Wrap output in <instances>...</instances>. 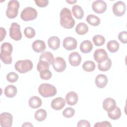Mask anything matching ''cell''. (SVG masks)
I'll return each instance as SVG.
<instances>
[{
  "mask_svg": "<svg viewBox=\"0 0 127 127\" xmlns=\"http://www.w3.org/2000/svg\"><path fill=\"white\" fill-rule=\"evenodd\" d=\"M60 24L65 29H71L75 25V21L72 16L71 11L66 7L63 8L60 12Z\"/></svg>",
  "mask_w": 127,
  "mask_h": 127,
  "instance_id": "cell-1",
  "label": "cell"
},
{
  "mask_svg": "<svg viewBox=\"0 0 127 127\" xmlns=\"http://www.w3.org/2000/svg\"><path fill=\"white\" fill-rule=\"evenodd\" d=\"M13 48L10 43L4 42L0 47V58L1 61L6 64H11L12 62V57Z\"/></svg>",
  "mask_w": 127,
  "mask_h": 127,
  "instance_id": "cell-2",
  "label": "cell"
},
{
  "mask_svg": "<svg viewBox=\"0 0 127 127\" xmlns=\"http://www.w3.org/2000/svg\"><path fill=\"white\" fill-rule=\"evenodd\" d=\"M38 92L42 97L47 98L55 96L57 93V90L54 85L45 83L39 86Z\"/></svg>",
  "mask_w": 127,
  "mask_h": 127,
  "instance_id": "cell-3",
  "label": "cell"
},
{
  "mask_svg": "<svg viewBox=\"0 0 127 127\" xmlns=\"http://www.w3.org/2000/svg\"><path fill=\"white\" fill-rule=\"evenodd\" d=\"M33 63L29 60L18 61L14 65L15 69L21 73L30 71L33 68Z\"/></svg>",
  "mask_w": 127,
  "mask_h": 127,
  "instance_id": "cell-4",
  "label": "cell"
},
{
  "mask_svg": "<svg viewBox=\"0 0 127 127\" xmlns=\"http://www.w3.org/2000/svg\"><path fill=\"white\" fill-rule=\"evenodd\" d=\"M19 7V2L16 0H10L7 4V8L6 10V15L8 18H15L18 14V10Z\"/></svg>",
  "mask_w": 127,
  "mask_h": 127,
  "instance_id": "cell-5",
  "label": "cell"
},
{
  "mask_svg": "<svg viewBox=\"0 0 127 127\" xmlns=\"http://www.w3.org/2000/svg\"><path fill=\"white\" fill-rule=\"evenodd\" d=\"M37 10L32 7H27L25 8L21 12V18L25 21L34 20L37 16Z\"/></svg>",
  "mask_w": 127,
  "mask_h": 127,
  "instance_id": "cell-6",
  "label": "cell"
},
{
  "mask_svg": "<svg viewBox=\"0 0 127 127\" xmlns=\"http://www.w3.org/2000/svg\"><path fill=\"white\" fill-rule=\"evenodd\" d=\"M9 36L11 38L15 41H19L22 38V33L20 31V26L16 22L11 24L9 28Z\"/></svg>",
  "mask_w": 127,
  "mask_h": 127,
  "instance_id": "cell-7",
  "label": "cell"
},
{
  "mask_svg": "<svg viewBox=\"0 0 127 127\" xmlns=\"http://www.w3.org/2000/svg\"><path fill=\"white\" fill-rule=\"evenodd\" d=\"M53 67L55 70L58 72L64 71L66 66V64L65 60L62 57H57L54 59L52 64Z\"/></svg>",
  "mask_w": 127,
  "mask_h": 127,
  "instance_id": "cell-8",
  "label": "cell"
},
{
  "mask_svg": "<svg viewBox=\"0 0 127 127\" xmlns=\"http://www.w3.org/2000/svg\"><path fill=\"white\" fill-rule=\"evenodd\" d=\"M12 115L7 112L2 113L0 115V125L2 127H10L12 124Z\"/></svg>",
  "mask_w": 127,
  "mask_h": 127,
  "instance_id": "cell-9",
  "label": "cell"
},
{
  "mask_svg": "<svg viewBox=\"0 0 127 127\" xmlns=\"http://www.w3.org/2000/svg\"><path fill=\"white\" fill-rule=\"evenodd\" d=\"M126 10V6L122 1H118L115 3L113 6V12L117 16H122Z\"/></svg>",
  "mask_w": 127,
  "mask_h": 127,
  "instance_id": "cell-10",
  "label": "cell"
},
{
  "mask_svg": "<svg viewBox=\"0 0 127 127\" xmlns=\"http://www.w3.org/2000/svg\"><path fill=\"white\" fill-rule=\"evenodd\" d=\"M92 9L97 13H104L107 9V4L105 1L102 0L94 1L92 4Z\"/></svg>",
  "mask_w": 127,
  "mask_h": 127,
  "instance_id": "cell-11",
  "label": "cell"
},
{
  "mask_svg": "<svg viewBox=\"0 0 127 127\" xmlns=\"http://www.w3.org/2000/svg\"><path fill=\"white\" fill-rule=\"evenodd\" d=\"M77 42L76 40L71 37H65L63 41L64 48L68 51L75 49L77 47Z\"/></svg>",
  "mask_w": 127,
  "mask_h": 127,
  "instance_id": "cell-12",
  "label": "cell"
},
{
  "mask_svg": "<svg viewBox=\"0 0 127 127\" xmlns=\"http://www.w3.org/2000/svg\"><path fill=\"white\" fill-rule=\"evenodd\" d=\"M93 57L95 61L98 63H101L108 58L107 53L103 49H98L95 50Z\"/></svg>",
  "mask_w": 127,
  "mask_h": 127,
  "instance_id": "cell-13",
  "label": "cell"
},
{
  "mask_svg": "<svg viewBox=\"0 0 127 127\" xmlns=\"http://www.w3.org/2000/svg\"><path fill=\"white\" fill-rule=\"evenodd\" d=\"M68 61L71 65L77 66L81 63V57L78 53L74 52L70 53L69 55Z\"/></svg>",
  "mask_w": 127,
  "mask_h": 127,
  "instance_id": "cell-14",
  "label": "cell"
},
{
  "mask_svg": "<svg viewBox=\"0 0 127 127\" xmlns=\"http://www.w3.org/2000/svg\"><path fill=\"white\" fill-rule=\"evenodd\" d=\"M116 106V101L111 98H106L103 102V108L107 112L113 111Z\"/></svg>",
  "mask_w": 127,
  "mask_h": 127,
  "instance_id": "cell-15",
  "label": "cell"
},
{
  "mask_svg": "<svg viewBox=\"0 0 127 127\" xmlns=\"http://www.w3.org/2000/svg\"><path fill=\"white\" fill-rule=\"evenodd\" d=\"M65 105V100L62 97H57L53 99L51 102V107L55 110L62 109Z\"/></svg>",
  "mask_w": 127,
  "mask_h": 127,
  "instance_id": "cell-16",
  "label": "cell"
},
{
  "mask_svg": "<svg viewBox=\"0 0 127 127\" xmlns=\"http://www.w3.org/2000/svg\"><path fill=\"white\" fill-rule=\"evenodd\" d=\"M65 99L67 104L70 106H73L78 102V95L74 91L69 92L66 95Z\"/></svg>",
  "mask_w": 127,
  "mask_h": 127,
  "instance_id": "cell-17",
  "label": "cell"
},
{
  "mask_svg": "<svg viewBox=\"0 0 127 127\" xmlns=\"http://www.w3.org/2000/svg\"><path fill=\"white\" fill-rule=\"evenodd\" d=\"M32 47L35 52L37 53H42L45 50L46 46L44 41L37 40L33 42Z\"/></svg>",
  "mask_w": 127,
  "mask_h": 127,
  "instance_id": "cell-18",
  "label": "cell"
},
{
  "mask_svg": "<svg viewBox=\"0 0 127 127\" xmlns=\"http://www.w3.org/2000/svg\"><path fill=\"white\" fill-rule=\"evenodd\" d=\"M95 82L98 88H103L107 84L108 78L105 74H100L96 76Z\"/></svg>",
  "mask_w": 127,
  "mask_h": 127,
  "instance_id": "cell-19",
  "label": "cell"
},
{
  "mask_svg": "<svg viewBox=\"0 0 127 127\" xmlns=\"http://www.w3.org/2000/svg\"><path fill=\"white\" fill-rule=\"evenodd\" d=\"M93 44L89 40H84L82 41L80 45L81 52L84 54L90 53L93 49Z\"/></svg>",
  "mask_w": 127,
  "mask_h": 127,
  "instance_id": "cell-20",
  "label": "cell"
},
{
  "mask_svg": "<svg viewBox=\"0 0 127 127\" xmlns=\"http://www.w3.org/2000/svg\"><path fill=\"white\" fill-rule=\"evenodd\" d=\"M48 44L51 49L54 50H57L60 46V40L57 36H52L49 38Z\"/></svg>",
  "mask_w": 127,
  "mask_h": 127,
  "instance_id": "cell-21",
  "label": "cell"
},
{
  "mask_svg": "<svg viewBox=\"0 0 127 127\" xmlns=\"http://www.w3.org/2000/svg\"><path fill=\"white\" fill-rule=\"evenodd\" d=\"M54 60L53 55L49 52H45L42 53L39 57L40 61H44L50 65L52 64Z\"/></svg>",
  "mask_w": 127,
  "mask_h": 127,
  "instance_id": "cell-22",
  "label": "cell"
},
{
  "mask_svg": "<svg viewBox=\"0 0 127 127\" xmlns=\"http://www.w3.org/2000/svg\"><path fill=\"white\" fill-rule=\"evenodd\" d=\"M29 106L33 109H37L40 107L42 104L41 99L38 96H34L30 98L28 101Z\"/></svg>",
  "mask_w": 127,
  "mask_h": 127,
  "instance_id": "cell-23",
  "label": "cell"
},
{
  "mask_svg": "<svg viewBox=\"0 0 127 127\" xmlns=\"http://www.w3.org/2000/svg\"><path fill=\"white\" fill-rule=\"evenodd\" d=\"M17 90L16 87L13 85H8L4 89V93L8 98H13L16 95Z\"/></svg>",
  "mask_w": 127,
  "mask_h": 127,
  "instance_id": "cell-24",
  "label": "cell"
},
{
  "mask_svg": "<svg viewBox=\"0 0 127 127\" xmlns=\"http://www.w3.org/2000/svg\"><path fill=\"white\" fill-rule=\"evenodd\" d=\"M75 32L80 35H82L86 34L88 31V27L85 23L81 22L78 23L75 29Z\"/></svg>",
  "mask_w": 127,
  "mask_h": 127,
  "instance_id": "cell-25",
  "label": "cell"
},
{
  "mask_svg": "<svg viewBox=\"0 0 127 127\" xmlns=\"http://www.w3.org/2000/svg\"><path fill=\"white\" fill-rule=\"evenodd\" d=\"M72 12L74 16L79 19H81L84 16V11L82 7L78 5H74L72 8Z\"/></svg>",
  "mask_w": 127,
  "mask_h": 127,
  "instance_id": "cell-26",
  "label": "cell"
},
{
  "mask_svg": "<svg viewBox=\"0 0 127 127\" xmlns=\"http://www.w3.org/2000/svg\"><path fill=\"white\" fill-rule=\"evenodd\" d=\"M112 65V61L110 58H108L106 61L101 63H98V67L100 71H106L108 70Z\"/></svg>",
  "mask_w": 127,
  "mask_h": 127,
  "instance_id": "cell-27",
  "label": "cell"
},
{
  "mask_svg": "<svg viewBox=\"0 0 127 127\" xmlns=\"http://www.w3.org/2000/svg\"><path fill=\"white\" fill-rule=\"evenodd\" d=\"M86 20L90 25L94 26H98L100 23V18L94 14H89L87 16Z\"/></svg>",
  "mask_w": 127,
  "mask_h": 127,
  "instance_id": "cell-28",
  "label": "cell"
},
{
  "mask_svg": "<svg viewBox=\"0 0 127 127\" xmlns=\"http://www.w3.org/2000/svg\"><path fill=\"white\" fill-rule=\"evenodd\" d=\"M108 117L113 120H116L119 119L121 116V109L117 106H116L115 108L112 111L108 112Z\"/></svg>",
  "mask_w": 127,
  "mask_h": 127,
  "instance_id": "cell-29",
  "label": "cell"
},
{
  "mask_svg": "<svg viewBox=\"0 0 127 127\" xmlns=\"http://www.w3.org/2000/svg\"><path fill=\"white\" fill-rule=\"evenodd\" d=\"M47 115V114L46 110L43 109H40L36 111L34 114V117L37 121L42 122L46 119Z\"/></svg>",
  "mask_w": 127,
  "mask_h": 127,
  "instance_id": "cell-30",
  "label": "cell"
},
{
  "mask_svg": "<svg viewBox=\"0 0 127 127\" xmlns=\"http://www.w3.org/2000/svg\"><path fill=\"white\" fill-rule=\"evenodd\" d=\"M119 44L116 40H111L108 42L107 44L108 50L111 53H115L119 49Z\"/></svg>",
  "mask_w": 127,
  "mask_h": 127,
  "instance_id": "cell-31",
  "label": "cell"
},
{
  "mask_svg": "<svg viewBox=\"0 0 127 127\" xmlns=\"http://www.w3.org/2000/svg\"><path fill=\"white\" fill-rule=\"evenodd\" d=\"M95 67V64L92 61H86L82 64V68L87 72L93 71Z\"/></svg>",
  "mask_w": 127,
  "mask_h": 127,
  "instance_id": "cell-32",
  "label": "cell"
},
{
  "mask_svg": "<svg viewBox=\"0 0 127 127\" xmlns=\"http://www.w3.org/2000/svg\"><path fill=\"white\" fill-rule=\"evenodd\" d=\"M93 42L96 46H101L105 42V38L101 35H97L93 37Z\"/></svg>",
  "mask_w": 127,
  "mask_h": 127,
  "instance_id": "cell-33",
  "label": "cell"
},
{
  "mask_svg": "<svg viewBox=\"0 0 127 127\" xmlns=\"http://www.w3.org/2000/svg\"><path fill=\"white\" fill-rule=\"evenodd\" d=\"M75 110L71 107H67L65 108L63 112V115L67 118H70L74 116Z\"/></svg>",
  "mask_w": 127,
  "mask_h": 127,
  "instance_id": "cell-34",
  "label": "cell"
},
{
  "mask_svg": "<svg viewBox=\"0 0 127 127\" xmlns=\"http://www.w3.org/2000/svg\"><path fill=\"white\" fill-rule=\"evenodd\" d=\"M52 74L49 69H45L40 72V76L44 80H49L52 77Z\"/></svg>",
  "mask_w": 127,
  "mask_h": 127,
  "instance_id": "cell-35",
  "label": "cell"
},
{
  "mask_svg": "<svg viewBox=\"0 0 127 127\" xmlns=\"http://www.w3.org/2000/svg\"><path fill=\"white\" fill-rule=\"evenodd\" d=\"M24 33L27 38L30 39L33 38L35 36V31L33 28L31 27H27L25 28L24 30Z\"/></svg>",
  "mask_w": 127,
  "mask_h": 127,
  "instance_id": "cell-36",
  "label": "cell"
},
{
  "mask_svg": "<svg viewBox=\"0 0 127 127\" xmlns=\"http://www.w3.org/2000/svg\"><path fill=\"white\" fill-rule=\"evenodd\" d=\"M18 75L14 72H10L6 75V79L9 82H15L18 80Z\"/></svg>",
  "mask_w": 127,
  "mask_h": 127,
  "instance_id": "cell-37",
  "label": "cell"
},
{
  "mask_svg": "<svg viewBox=\"0 0 127 127\" xmlns=\"http://www.w3.org/2000/svg\"><path fill=\"white\" fill-rule=\"evenodd\" d=\"M49 64L48 63L44 61H40L38 62L37 66V68L38 71L40 72L42 70L45 69H49Z\"/></svg>",
  "mask_w": 127,
  "mask_h": 127,
  "instance_id": "cell-38",
  "label": "cell"
},
{
  "mask_svg": "<svg viewBox=\"0 0 127 127\" xmlns=\"http://www.w3.org/2000/svg\"><path fill=\"white\" fill-rule=\"evenodd\" d=\"M119 40L123 43L126 44L127 43V31H124L120 32L118 35Z\"/></svg>",
  "mask_w": 127,
  "mask_h": 127,
  "instance_id": "cell-39",
  "label": "cell"
},
{
  "mask_svg": "<svg viewBox=\"0 0 127 127\" xmlns=\"http://www.w3.org/2000/svg\"><path fill=\"white\" fill-rule=\"evenodd\" d=\"M34 1L36 5L40 7H45L49 3V0H35Z\"/></svg>",
  "mask_w": 127,
  "mask_h": 127,
  "instance_id": "cell-40",
  "label": "cell"
},
{
  "mask_svg": "<svg viewBox=\"0 0 127 127\" xmlns=\"http://www.w3.org/2000/svg\"><path fill=\"white\" fill-rule=\"evenodd\" d=\"M94 127H112V125L110 124L109 122L108 121H103L102 122H97L96 123L94 126Z\"/></svg>",
  "mask_w": 127,
  "mask_h": 127,
  "instance_id": "cell-41",
  "label": "cell"
},
{
  "mask_svg": "<svg viewBox=\"0 0 127 127\" xmlns=\"http://www.w3.org/2000/svg\"><path fill=\"white\" fill-rule=\"evenodd\" d=\"M77 126L78 127H90V123L85 120H82L79 121L77 125Z\"/></svg>",
  "mask_w": 127,
  "mask_h": 127,
  "instance_id": "cell-42",
  "label": "cell"
},
{
  "mask_svg": "<svg viewBox=\"0 0 127 127\" xmlns=\"http://www.w3.org/2000/svg\"><path fill=\"white\" fill-rule=\"evenodd\" d=\"M0 41L1 42L3 39L5 38V35H6V30L3 27H0Z\"/></svg>",
  "mask_w": 127,
  "mask_h": 127,
  "instance_id": "cell-43",
  "label": "cell"
},
{
  "mask_svg": "<svg viewBox=\"0 0 127 127\" xmlns=\"http://www.w3.org/2000/svg\"><path fill=\"white\" fill-rule=\"evenodd\" d=\"M33 126L30 123H25L24 124H23L22 125V127H33Z\"/></svg>",
  "mask_w": 127,
  "mask_h": 127,
  "instance_id": "cell-44",
  "label": "cell"
},
{
  "mask_svg": "<svg viewBox=\"0 0 127 127\" xmlns=\"http://www.w3.org/2000/svg\"><path fill=\"white\" fill-rule=\"evenodd\" d=\"M66 1L67 3H69V4H73L75 2H76L77 0H66Z\"/></svg>",
  "mask_w": 127,
  "mask_h": 127,
  "instance_id": "cell-45",
  "label": "cell"
}]
</instances>
